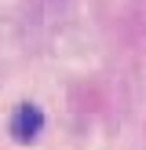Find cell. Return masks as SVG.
I'll use <instances>...</instances> for the list:
<instances>
[{"label":"cell","instance_id":"obj_1","mask_svg":"<svg viewBox=\"0 0 146 150\" xmlns=\"http://www.w3.org/2000/svg\"><path fill=\"white\" fill-rule=\"evenodd\" d=\"M40 125H44V114L36 106H18V114H15V121H11V132H15V139L29 143V139L40 132Z\"/></svg>","mask_w":146,"mask_h":150}]
</instances>
